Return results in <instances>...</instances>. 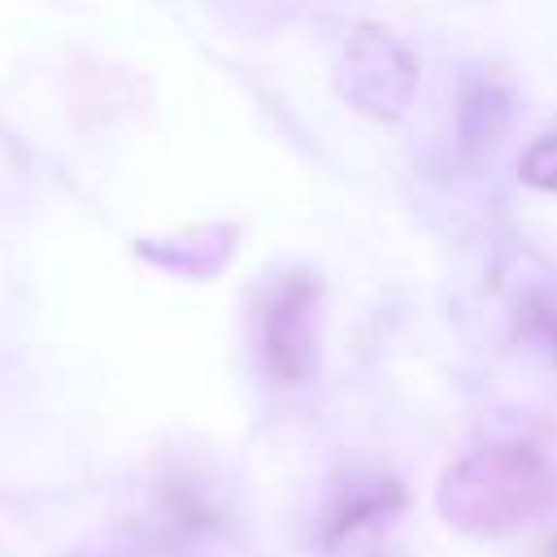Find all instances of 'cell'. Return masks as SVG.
<instances>
[{
	"label": "cell",
	"instance_id": "1",
	"mask_svg": "<svg viewBox=\"0 0 557 557\" xmlns=\"http://www.w3.org/2000/svg\"><path fill=\"white\" fill-rule=\"evenodd\" d=\"M553 500V470L522 444H487L453 461L435 487L440 518L461 535H505Z\"/></svg>",
	"mask_w": 557,
	"mask_h": 557
},
{
	"label": "cell",
	"instance_id": "2",
	"mask_svg": "<svg viewBox=\"0 0 557 557\" xmlns=\"http://www.w3.org/2000/svg\"><path fill=\"white\" fill-rule=\"evenodd\" d=\"M339 91L352 109L396 122L418 91V61L383 26H352L339 48Z\"/></svg>",
	"mask_w": 557,
	"mask_h": 557
},
{
	"label": "cell",
	"instance_id": "3",
	"mask_svg": "<svg viewBox=\"0 0 557 557\" xmlns=\"http://www.w3.org/2000/svg\"><path fill=\"white\" fill-rule=\"evenodd\" d=\"M313 309H318L313 274L283 278L261 309V352L270 374L283 383H300L313 370Z\"/></svg>",
	"mask_w": 557,
	"mask_h": 557
},
{
	"label": "cell",
	"instance_id": "4",
	"mask_svg": "<svg viewBox=\"0 0 557 557\" xmlns=\"http://www.w3.org/2000/svg\"><path fill=\"white\" fill-rule=\"evenodd\" d=\"M405 505V487L396 479H366V483H352L326 513L322 522V544L335 548V544H348L366 531H374L379 522L396 518Z\"/></svg>",
	"mask_w": 557,
	"mask_h": 557
},
{
	"label": "cell",
	"instance_id": "5",
	"mask_svg": "<svg viewBox=\"0 0 557 557\" xmlns=\"http://www.w3.org/2000/svg\"><path fill=\"white\" fill-rule=\"evenodd\" d=\"M518 326L531 344H540L548 357H557V292H531L518 309Z\"/></svg>",
	"mask_w": 557,
	"mask_h": 557
},
{
	"label": "cell",
	"instance_id": "6",
	"mask_svg": "<svg viewBox=\"0 0 557 557\" xmlns=\"http://www.w3.org/2000/svg\"><path fill=\"white\" fill-rule=\"evenodd\" d=\"M518 174L522 183L540 187V191H557V131L540 135L522 157H518Z\"/></svg>",
	"mask_w": 557,
	"mask_h": 557
},
{
	"label": "cell",
	"instance_id": "7",
	"mask_svg": "<svg viewBox=\"0 0 557 557\" xmlns=\"http://www.w3.org/2000/svg\"><path fill=\"white\" fill-rule=\"evenodd\" d=\"M544 557H557V535H553V540L544 544Z\"/></svg>",
	"mask_w": 557,
	"mask_h": 557
}]
</instances>
